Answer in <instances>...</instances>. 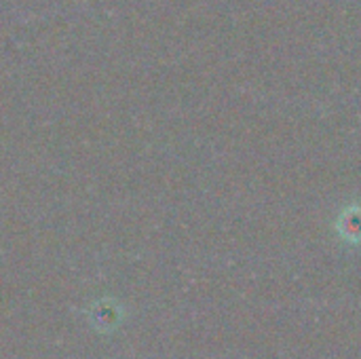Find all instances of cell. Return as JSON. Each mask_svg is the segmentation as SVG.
<instances>
[{
  "label": "cell",
  "instance_id": "1",
  "mask_svg": "<svg viewBox=\"0 0 361 359\" xmlns=\"http://www.w3.org/2000/svg\"><path fill=\"white\" fill-rule=\"evenodd\" d=\"M338 235L349 243H361V207H347L338 222Z\"/></svg>",
  "mask_w": 361,
  "mask_h": 359
}]
</instances>
